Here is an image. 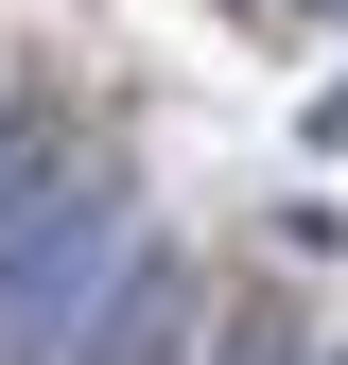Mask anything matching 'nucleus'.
Returning <instances> with one entry per match:
<instances>
[{"label":"nucleus","mask_w":348,"mask_h":365,"mask_svg":"<svg viewBox=\"0 0 348 365\" xmlns=\"http://www.w3.org/2000/svg\"><path fill=\"white\" fill-rule=\"evenodd\" d=\"M70 174H87V122H70V105H0V244H18Z\"/></svg>","instance_id":"obj_3"},{"label":"nucleus","mask_w":348,"mask_h":365,"mask_svg":"<svg viewBox=\"0 0 348 365\" xmlns=\"http://www.w3.org/2000/svg\"><path fill=\"white\" fill-rule=\"evenodd\" d=\"M140 244H157L140 174H105V157H87L70 192L0 244V365H70V348H87V313H105V279H122Z\"/></svg>","instance_id":"obj_1"},{"label":"nucleus","mask_w":348,"mask_h":365,"mask_svg":"<svg viewBox=\"0 0 348 365\" xmlns=\"http://www.w3.org/2000/svg\"><path fill=\"white\" fill-rule=\"evenodd\" d=\"M209 365H348V348L296 331V313H244V331H209Z\"/></svg>","instance_id":"obj_4"},{"label":"nucleus","mask_w":348,"mask_h":365,"mask_svg":"<svg viewBox=\"0 0 348 365\" xmlns=\"http://www.w3.org/2000/svg\"><path fill=\"white\" fill-rule=\"evenodd\" d=\"M70 365H209V261H192V244H140V261L105 279V313H87Z\"/></svg>","instance_id":"obj_2"},{"label":"nucleus","mask_w":348,"mask_h":365,"mask_svg":"<svg viewBox=\"0 0 348 365\" xmlns=\"http://www.w3.org/2000/svg\"><path fill=\"white\" fill-rule=\"evenodd\" d=\"M314 157H348V87H331V105H314Z\"/></svg>","instance_id":"obj_5"},{"label":"nucleus","mask_w":348,"mask_h":365,"mask_svg":"<svg viewBox=\"0 0 348 365\" xmlns=\"http://www.w3.org/2000/svg\"><path fill=\"white\" fill-rule=\"evenodd\" d=\"M331 18H348V0H331Z\"/></svg>","instance_id":"obj_6"}]
</instances>
